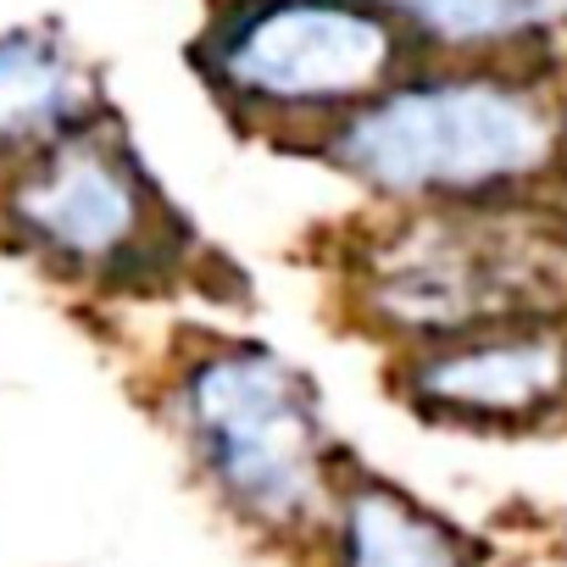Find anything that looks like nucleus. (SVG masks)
I'll use <instances>...</instances> for the list:
<instances>
[{"label": "nucleus", "instance_id": "obj_2", "mask_svg": "<svg viewBox=\"0 0 567 567\" xmlns=\"http://www.w3.org/2000/svg\"><path fill=\"white\" fill-rule=\"evenodd\" d=\"M178 434L212 489L256 528H307L329 501V429L318 390L261 346L195 357L173 390Z\"/></svg>", "mask_w": 567, "mask_h": 567}, {"label": "nucleus", "instance_id": "obj_6", "mask_svg": "<svg viewBox=\"0 0 567 567\" xmlns=\"http://www.w3.org/2000/svg\"><path fill=\"white\" fill-rule=\"evenodd\" d=\"M406 401L440 423L539 429L567 417V312L489 323L423 351L401 368Z\"/></svg>", "mask_w": 567, "mask_h": 567}, {"label": "nucleus", "instance_id": "obj_8", "mask_svg": "<svg viewBox=\"0 0 567 567\" xmlns=\"http://www.w3.org/2000/svg\"><path fill=\"white\" fill-rule=\"evenodd\" d=\"M406 40H423L456 62H501L556 45L567 34V0H368Z\"/></svg>", "mask_w": 567, "mask_h": 567}, {"label": "nucleus", "instance_id": "obj_3", "mask_svg": "<svg viewBox=\"0 0 567 567\" xmlns=\"http://www.w3.org/2000/svg\"><path fill=\"white\" fill-rule=\"evenodd\" d=\"M212 90L267 128H334L406 68V34L368 0H245L200 45Z\"/></svg>", "mask_w": 567, "mask_h": 567}, {"label": "nucleus", "instance_id": "obj_4", "mask_svg": "<svg viewBox=\"0 0 567 567\" xmlns=\"http://www.w3.org/2000/svg\"><path fill=\"white\" fill-rule=\"evenodd\" d=\"M556 267V245L534 228L528 206L412 212V223L368 256L362 301L390 334L423 351L489 323L561 312Z\"/></svg>", "mask_w": 567, "mask_h": 567}, {"label": "nucleus", "instance_id": "obj_5", "mask_svg": "<svg viewBox=\"0 0 567 567\" xmlns=\"http://www.w3.org/2000/svg\"><path fill=\"white\" fill-rule=\"evenodd\" d=\"M0 234L84 284H140L173 261L178 239L128 145L90 123L0 189Z\"/></svg>", "mask_w": 567, "mask_h": 567}, {"label": "nucleus", "instance_id": "obj_7", "mask_svg": "<svg viewBox=\"0 0 567 567\" xmlns=\"http://www.w3.org/2000/svg\"><path fill=\"white\" fill-rule=\"evenodd\" d=\"M90 73L51 34L0 40V189L34 156L90 123Z\"/></svg>", "mask_w": 567, "mask_h": 567}, {"label": "nucleus", "instance_id": "obj_1", "mask_svg": "<svg viewBox=\"0 0 567 567\" xmlns=\"http://www.w3.org/2000/svg\"><path fill=\"white\" fill-rule=\"evenodd\" d=\"M318 151L412 212H501L567 178V106L528 68L462 62L395 79Z\"/></svg>", "mask_w": 567, "mask_h": 567}, {"label": "nucleus", "instance_id": "obj_9", "mask_svg": "<svg viewBox=\"0 0 567 567\" xmlns=\"http://www.w3.org/2000/svg\"><path fill=\"white\" fill-rule=\"evenodd\" d=\"M340 567H473L462 534L390 484H351L334 501Z\"/></svg>", "mask_w": 567, "mask_h": 567}]
</instances>
